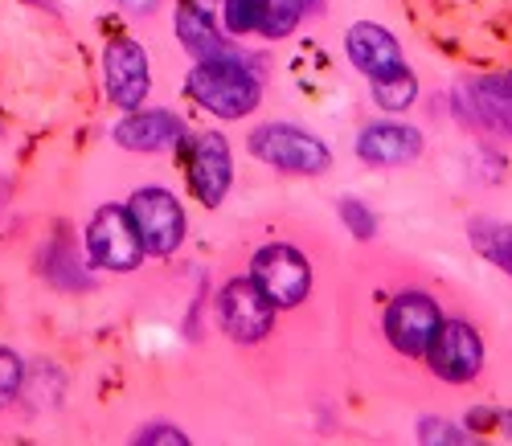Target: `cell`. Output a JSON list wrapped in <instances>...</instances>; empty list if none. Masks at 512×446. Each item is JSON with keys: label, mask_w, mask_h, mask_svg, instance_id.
<instances>
[{"label": "cell", "mask_w": 512, "mask_h": 446, "mask_svg": "<svg viewBox=\"0 0 512 446\" xmlns=\"http://www.w3.org/2000/svg\"><path fill=\"white\" fill-rule=\"evenodd\" d=\"M340 217H345V226H349V234H353L357 242H369V238L377 234L373 213H369L357 197H345V201H340Z\"/></svg>", "instance_id": "obj_20"}, {"label": "cell", "mask_w": 512, "mask_h": 446, "mask_svg": "<svg viewBox=\"0 0 512 446\" xmlns=\"http://www.w3.org/2000/svg\"><path fill=\"white\" fill-rule=\"evenodd\" d=\"M250 156L291 176H320L332 164V152L312 131L291 123H263L259 131H250Z\"/></svg>", "instance_id": "obj_2"}, {"label": "cell", "mask_w": 512, "mask_h": 446, "mask_svg": "<svg viewBox=\"0 0 512 446\" xmlns=\"http://www.w3.org/2000/svg\"><path fill=\"white\" fill-rule=\"evenodd\" d=\"M250 279L263 287V295L275 307H300L312 291V262L283 242H271L254 254L250 262Z\"/></svg>", "instance_id": "obj_4"}, {"label": "cell", "mask_w": 512, "mask_h": 446, "mask_svg": "<svg viewBox=\"0 0 512 446\" xmlns=\"http://www.w3.org/2000/svg\"><path fill=\"white\" fill-rule=\"evenodd\" d=\"M439 328H443L439 303L431 295H422V291H406L386 307V340L402 356H410V361L426 356V348H431V340L439 336Z\"/></svg>", "instance_id": "obj_7"}, {"label": "cell", "mask_w": 512, "mask_h": 446, "mask_svg": "<svg viewBox=\"0 0 512 446\" xmlns=\"http://www.w3.org/2000/svg\"><path fill=\"white\" fill-rule=\"evenodd\" d=\"M418 442H447V446H459V442H467V434H463L459 426L443 422V418H422V422H418Z\"/></svg>", "instance_id": "obj_21"}, {"label": "cell", "mask_w": 512, "mask_h": 446, "mask_svg": "<svg viewBox=\"0 0 512 446\" xmlns=\"http://www.w3.org/2000/svg\"><path fill=\"white\" fill-rule=\"evenodd\" d=\"M300 0H271V9H267V21H263V37H271V41H279V37H287L295 25H300Z\"/></svg>", "instance_id": "obj_18"}, {"label": "cell", "mask_w": 512, "mask_h": 446, "mask_svg": "<svg viewBox=\"0 0 512 446\" xmlns=\"http://www.w3.org/2000/svg\"><path fill=\"white\" fill-rule=\"evenodd\" d=\"M369 86H373V99H377L381 111H406L418 99V78L406 66L390 78H381V82H369Z\"/></svg>", "instance_id": "obj_16"}, {"label": "cell", "mask_w": 512, "mask_h": 446, "mask_svg": "<svg viewBox=\"0 0 512 446\" xmlns=\"http://www.w3.org/2000/svg\"><path fill=\"white\" fill-rule=\"evenodd\" d=\"M426 365H431V373L447 385L476 381L484 369V344H480L476 328L463 324V320H443L439 336L431 340V348H426Z\"/></svg>", "instance_id": "obj_9"}, {"label": "cell", "mask_w": 512, "mask_h": 446, "mask_svg": "<svg viewBox=\"0 0 512 446\" xmlns=\"http://www.w3.org/2000/svg\"><path fill=\"white\" fill-rule=\"evenodd\" d=\"M422 136L406 123H369L357 136V156L373 168H402L418 160Z\"/></svg>", "instance_id": "obj_13"}, {"label": "cell", "mask_w": 512, "mask_h": 446, "mask_svg": "<svg viewBox=\"0 0 512 446\" xmlns=\"http://www.w3.org/2000/svg\"><path fill=\"white\" fill-rule=\"evenodd\" d=\"M189 144V185L197 193V201L205 209H218L234 185V164H230V148L218 131H197L185 140Z\"/></svg>", "instance_id": "obj_10"}, {"label": "cell", "mask_w": 512, "mask_h": 446, "mask_svg": "<svg viewBox=\"0 0 512 446\" xmlns=\"http://www.w3.org/2000/svg\"><path fill=\"white\" fill-rule=\"evenodd\" d=\"M472 242H476V250H480L492 266H500V271L512 275V226H496V221H476V226H472Z\"/></svg>", "instance_id": "obj_15"}, {"label": "cell", "mask_w": 512, "mask_h": 446, "mask_svg": "<svg viewBox=\"0 0 512 446\" xmlns=\"http://www.w3.org/2000/svg\"><path fill=\"white\" fill-rule=\"evenodd\" d=\"M87 254H91L95 266H103V271H115V275L136 271L140 258H144V242H140V234L132 226V213H127V205H103L91 217Z\"/></svg>", "instance_id": "obj_5"}, {"label": "cell", "mask_w": 512, "mask_h": 446, "mask_svg": "<svg viewBox=\"0 0 512 446\" xmlns=\"http://www.w3.org/2000/svg\"><path fill=\"white\" fill-rule=\"evenodd\" d=\"M29 5H46L50 9V0H29Z\"/></svg>", "instance_id": "obj_25"}, {"label": "cell", "mask_w": 512, "mask_h": 446, "mask_svg": "<svg viewBox=\"0 0 512 446\" xmlns=\"http://www.w3.org/2000/svg\"><path fill=\"white\" fill-rule=\"evenodd\" d=\"M127 213H132V226L144 242V254L168 258L177 254L185 242V209L168 189H140L127 201Z\"/></svg>", "instance_id": "obj_3"}, {"label": "cell", "mask_w": 512, "mask_h": 446, "mask_svg": "<svg viewBox=\"0 0 512 446\" xmlns=\"http://www.w3.org/2000/svg\"><path fill=\"white\" fill-rule=\"evenodd\" d=\"M103 86L115 107H123V111L144 107V99L152 91V70H148V54L140 41L115 37L103 50Z\"/></svg>", "instance_id": "obj_8"}, {"label": "cell", "mask_w": 512, "mask_h": 446, "mask_svg": "<svg viewBox=\"0 0 512 446\" xmlns=\"http://www.w3.org/2000/svg\"><path fill=\"white\" fill-rule=\"evenodd\" d=\"M189 95L218 119H246L254 107L263 103V82L254 78L234 54V58L197 62L189 70Z\"/></svg>", "instance_id": "obj_1"}, {"label": "cell", "mask_w": 512, "mask_h": 446, "mask_svg": "<svg viewBox=\"0 0 512 446\" xmlns=\"http://www.w3.org/2000/svg\"><path fill=\"white\" fill-rule=\"evenodd\" d=\"M185 136V123L173 111H132L119 127H115V144L127 152H173L181 148Z\"/></svg>", "instance_id": "obj_12"}, {"label": "cell", "mask_w": 512, "mask_h": 446, "mask_svg": "<svg viewBox=\"0 0 512 446\" xmlns=\"http://www.w3.org/2000/svg\"><path fill=\"white\" fill-rule=\"evenodd\" d=\"M136 442H144V446H152V442H160V446H168V442L185 446L189 438H185L177 426H148V430H140V434H136Z\"/></svg>", "instance_id": "obj_22"}, {"label": "cell", "mask_w": 512, "mask_h": 446, "mask_svg": "<svg viewBox=\"0 0 512 446\" xmlns=\"http://www.w3.org/2000/svg\"><path fill=\"white\" fill-rule=\"evenodd\" d=\"M21 381H25V365L13 348H0V406H9V401L21 393Z\"/></svg>", "instance_id": "obj_19"}, {"label": "cell", "mask_w": 512, "mask_h": 446, "mask_svg": "<svg viewBox=\"0 0 512 446\" xmlns=\"http://www.w3.org/2000/svg\"><path fill=\"white\" fill-rule=\"evenodd\" d=\"M218 320L230 340L259 344L275 328V303L263 295V287L254 279H230L218 295Z\"/></svg>", "instance_id": "obj_6"}, {"label": "cell", "mask_w": 512, "mask_h": 446, "mask_svg": "<svg viewBox=\"0 0 512 446\" xmlns=\"http://www.w3.org/2000/svg\"><path fill=\"white\" fill-rule=\"evenodd\" d=\"M177 33H181V46L197 58V62H213V58H234L238 50L230 46V41L213 29L209 13L201 5H193V0H185V5L177 9Z\"/></svg>", "instance_id": "obj_14"}, {"label": "cell", "mask_w": 512, "mask_h": 446, "mask_svg": "<svg viewBox=\"0 0 512 446\" xmlns=\"http://www.w3.org/2000/svg\"><path fill=\"white\" fill-rule=\"evenodd\" d=\"M496 82H500V91L512 99V74H504V78H496Z\"/></svg>", "instance_id": "obj_24"}, {"label": "cell", "mask_w": 512, "mask_h": 446, "mask_svg": "<svg viewBox=\"0 0 512 446\" xmlns=\"http://www.w3.org/2000/svg\"><path fill=\"white\" fill-rule=\"evenodd\" d=\"M345 50H349V62L369 78V82H381L398 74L406 62H402V46L390 29H381L373 21H357L345 37Z\"/></svg>", "instance_id": "obj_11"}, {"label": "cell", "mask_w": 512, "mask_h": 446, "mask_svg": "<svg viewBox=\"0 0 512 446\" xmlns=\"http://www.w3.org/2000/svg\"><path fill=\"white\" fill-rule=\"evenodd\" d=\"M267 9H271V0H226V29L234 37L259 33L267 21Z\"/></svg>", "instance_id": "obj_17"}, {"label": "cell", "mask_w": 512, "mask_h": 446, "mask_svg": "<svg viewBox=\"0 0 512 446\" xmlns=\"http://www.w3.org/2000/svg\"><path fill=\"white\" fill-rule=\"evenodd\" d=\"M115 5L127 9V13H144V17H148V13H156L160 0H115Z\"/></svg>", "instance_id": "obj_23"}]
</instances>
